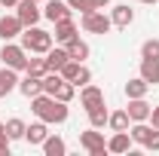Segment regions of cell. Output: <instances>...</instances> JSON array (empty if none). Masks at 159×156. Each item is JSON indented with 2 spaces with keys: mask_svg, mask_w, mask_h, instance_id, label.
I'll return each mask as SVG.
<instances>
[{
  "mask_svg": "<svg viewBox=\"0 0 159 156\" xmlns=\"http://www.w3.org/2000/svg\"><path fill=\"white\" fill-rule=\"evenodd\" d=\"M150 122L159 129V107H153V110H150Z\"/></svg>",
  "mask_w": 159,
  "mask_h": 156,
  "instance_id": "33",
  "label": "cell"
},
{
  "mask_svg": "<svg viewBox=\"0 0 159 156\" xmlns=\"http://www.w3.org/2000/svg\"><path fill=\"white\" fill-rule=\"evenodd\" d=\"M46 138H49V122H43V119L31 122V126L25 129V141H28V144H43Z\"/></svg>",
  "mask_w": 159,
  "mask_h": 156,
  "instance_id": "16",
  "label": "cell"
},
{
  "mask_svg": "<svg viewBox=\"0 0 159 156\" xmlns=\"http://www.w3.org/2000/svg\"><path fill=\"white\" fill-rule=\"evenodd\" d=\"M80 144H83V150L89 156H104L107 153V141L101 135V129H92V126H89V132H80Z\"/></svg>",
  "mask_w": 159,
  "mask_h": 156,
  "instance_id": "5",
  "label": "cell"
},
{
  "mask_svg": "<svg viewBox=\"0 0 159 156\" xmlns=\"http://www.w3.org/2000/svg\"><path fill=\"white\" fill-rule=\"evenodd\" d=\"M37 3H40V0H37Z\"/></svg>",
  "mask_w": 159,
  "mask_h": 156,
  "instance_id": "38",
  "label": "cell"
},
{
  "mask_svg": "<svg viewBox=\"0 0 159 156\" xmlns=\"http://www.w3.org/2000/svg\"><path fill=\"white\" fill-rule=\"evenodd\" d=\"M16 16L21 19L25 28H34L40 19H43V9H40L37 0H19V6H16Z\"/></svg>",
  "mask_w": 159,
  "mask_h": 156,
  "instance_id": "6",
  "label": "cell"
},
{
  "mask_svg": "<svg viewBox=\"0 0 159 156\" xmlns=\"http://www.w3.org/2000/svg\"><path fill=\"white\" fill-rule=\"evenodd\" d=\"M150 104H147V98H129V107H125V113L132 122H150Z\"/></svg>",
  "mask_w": 159,
  "mask_h": 156,
  "instance_id": "8",
  "label": "cell"
},
{
  "mask_svg": "<svg viewBox=\"0 0 159 156\" xmlns=\"http://www.w3.org/2000/svg\"><path fill=\"white\" fill-rule=\"evenodd\" d=\"M150 132H153V126H147V122H132V126H129L132 144H141V147H144V141L150 138Z\"/></svg>",
  "mask_w": 159,
  "mask_h": 156,
  "instance_id": "23",
  "label": "cell"
},
{
  "mask_svg": "<svg viewBox=\"0 0 159 156\" xmlns=\"http://www.w3.org/2000/svg\"><path fill=\"white\" fill-rule=\"evenodd\" d=\"M86 113H89V126H92V129H104V126H107V117H110V110H107L104 104L86 110Z\"/></svg>",
  "mask_w": 159,
  "mask_h": 156,
  "instance_id": "24",
  "label": "cell"
},
{
  "mask_svg": "<svg viewBox=\"0 0 159 156\" xmlns=\"http://www.w3.org/2000/svg\"><path fill=\"white\" fill-rule=\"evenodd\" d=\"M86 83H92V71L83 64V67H80V74H77V80H74V86H77V89H83Z\"/></svg>",
  "mask_w": 159,
  "mask_h": 156,
  "instance_id": "30",
  "label": "cell"
},
{
  "mask_svg": "<svg viewBox=\"0 0 159 156\" xmlns=\"http://www.w3.org/2000/svg\"><path fill=\"white\" fill-rule=\"evenodd\" d=\"M70 6H67V0H46V6H43V19H49L52 25L61 19H70Z\"/></svg>",
  "mask_w": 159,
  "mask_h": 156,
  "instance_id": "7",
  "label": "cell"
},
{
  "mask_svg": "<svg viewBox=\"0 0 159 156\" xmlns=\"http://www.w3.org/2000/svg\"><path fill=\"white\" fill-rule=\"evenodd\" d=\"M141 3H159V0H141Z\"/></svg>",
  "mask_w": 159,
  "mask_h": 156,
  "instance_id": "37",
  "label": "cell"
},
{
  "mask_svg": "<svg viewBox=\"0 0 159 156\" xmlns=\"http://www.w3.org/2000/svg\"><path fill=\"white\" fill-rule=\"evenodd\" d=\"M25 129H28V122L19 117L6 119V135H9V141H19V138H25Z\"/></svg>",
  "mask_w": 159,
  "mask_h": 156,
  "instance_id": "25",
  "label": "cell"
},
{
  "mask_svg": "<svg viewBox=\"0 0 159 156\" xmlns=\"http://www.w3.org/2000/svg\"><path fill=\"white\" fill-rule=\"evenodd\" d=\"M141 58H159V40L156 37L141 43Z\"/></svg>",
  "mask_w": 159,
  "mask_h": 156,
  "instance_id": "27",
  "label": "cell"
},
{
  "mask_svg": "<svg viewBox=\"0 0 159 156\" xmlns=\"http://www.w3.org/2000/svg\"><path fill=\"white\" fill-rule=\"evenodd\" d=\"M67 6H70V9H80V12L86 16V12L95 9V0H67Z\"/></svg>",
  "mask_w": 159,
  "mask_h": 156,
  "instance_id": "29",
  "label": "cell"
},
{
  "mask_svg": "<svg viewBox=\"0 0 159 156\" xmlns=\"http://www.w3.org/2000/svg\"><path fill=\"white\" fill-rule=\"evenodd\" d=\"M19 92L28 98V101H31L34 95H40V92H43V77H37V74H28V71H25V77L19 80Z\"/></svg>",
  "mask_w": 159,
  "mask_h": 156,
  "instance_id": "12",
  "label": "cell"
},
{
  "mask_svg": "<svg viewBox=\"0 0 159 156\" xmlns=\"http://www.w3.org/2000/svg\"><path fill=\"white\" fill-rule=\"evenodd\" d=\"M129 126H132V119L125 110H113L110 117H107V129L110 132H129Z\"/></svg>",
  "mask_w": 159,
  "mask_h": 156,
  "instance_id": "22",
  "label": "cell"
},
{
  "mask_svg": "<svg viewBox=\"0 0 159 156\" xmlns=\"http://www.w3.org/2000/svg\"><path fill=\"white\" fill-rule=\"evenodd\" d=\"M132 150V135L129 132H113L107 138V153H129Z\"/></svg>",
  "mask_w": 159,
  "mask_h": 156,
  "instance_id": "15",
  "label": "cell"
},
{
  "mask_svg": "<svg viewBox=\"0 0 159 156\" xmlns=\"http://www.w3.org/2000/svg\"><path fill=\"white\" fill-rule=\"evenodd\" d=\"M0 6H6V9H16V6H19V0H0Z\"/></svg>",
  "mask_w": 159,
  "mask_h": 156,
  "instance_id": "34",
  "label": "cell"
},
{
  "mask_svg": "<svg viewBox=\"0 0 159 156\" xmlns=\"http://www.w3.org/2000/svg\"><path fill=\"white\" fill-rule=\"evenodd\" d=\"M80 25H83V31L86 34H110V28H113V21H110V16L104 12V9H92V12H86L83 19H80Z\"/></svg>",
  "mask_w": 159,
  "mask_h": 156,
  "instance_id": "4",
  "label": "cell"
},
{
  "mask_svg": "<svg viewBox=\"0 0 159 156\" xmlns=\"http://www.w3.org/2000/svg\"><path fill=\"white\" fill-rule=\"evenodd\" d=\"M80 104H83L86 110H92V107H98V104H104V92H101L98 86L86 83V86L80 89Z\"/></svg>",
  "mask_w": 159,
  "mask_h": 156,
  "instance_id": "13",
  "label": "cell"
},
{
  "mask_svg": "<svg viewBox=\"0 0 159 156\" xmlns=\"http://www.w3.org/2000/svg\"><path fill=\"white\" fill-rule=\"evenodd\" d=\"M141 77L147 80L150 86H156L159 83V58H141Z\"/></svg>",
  "mask_w": 159,
  "mask_h": 156,
  "instance_id": "20",
  "label": "cell"
},
{
  "mask_svg": "<svg viewBox=\"0 0 159 156\" xmlns=\"http://www.w3.org/2000/svg\"><path fill=\"white\" fill-rule=\"evenodd\" d=\"M9 135H0V156H9Z\"/></svg>",
  "mask_w": 159,
  "mask_h": 156,
  "instance_id": "32",
  "label": "cell"
},
{
  "mask_svg": "<svg viewBox=\"0 0 159 156\" xmlns=\"http://www.w3.org/2000/svg\"><path fill=\"white\" fill-rule=\"evenodd\" d=\"M52 37H55V43H61V46H64V43H70L74 37H80L77 21H74V19H61V21H55V34H52Z\"/></svg>",
  "mask_w": 159,
  "mask_h": 156,
  "instance_id": "10",
  "label": "cell"
},
{
  "mask_svg": "<svg viewBox=\"0 0 159 156\" xmlns=\"http://www.w3.org/2000/svg\"><path fill=\"white\" fill-rule=\"evenodd\" d=\"M19 89V71H12V67H0V98H6L9 92H16Z\"/></svg>",
  "mask_w": 159,
  "mask_h": 156,
  "instance_id": "14",
  "label": "cell"
},
{
  "mask_svg": "<svg viewBox=\"0 0 159 156\" xmlns=\"http://www.w3.org/2000/svg\"><path fill=\"white\" fill-rule=\"evenodd\" d=\"M21 31H25V25H21L19 16H3V19H0V40H3V43L21 37Z\"/></svg>",
  "mask_w": 159,
  "mask_h": 156,
  "instance_id": "9",
  "label": "cell"
},
{
  "mask_svg": "<svg viewBox=\"0 0 159 156\" xmlns=\"http://www.w3.org/2000/svg\"><path fill=\"white\" fill-rule=\"evenodd\" d=\"M28 49L21 46V43H3V49H0V61L6 64V67H12V71H28Z\"/></svg>",
  "mask_w": 159,
  "mask_h": 156,
  "instance_id": "3",
  "label": "cell"
},
{
  "mask_svg": "<svg viewBox=\"0 0 159 156\" xmlns=\"http://www.w3.org/2000/svg\"><path fill=\"white\" fill-rule=\"evenodd\" d=\"M110 21H113V28H129L132 21H135V9L129 6V3H116L113 9H110Z\"/></svg>",
  "mask_w": 159,
  "mask_h": 156,
  "instance_id": "11",
  "label": "cell"
},
{
  "mask_svg": "<svg viewBox=\"0 0 159 156\" xmlns=\"http://www.w3.org/2000/svg\"><path fill=\"white\" fill-rule=\"evenodd\" d=\"M74 95H77V86H74V83H67V80H61V86L55 89V95H52V98H58V101H64V104H70Z\"/></svg>",
  "mask_w": 159,
  "mask_h": 156,
  "instance_id": "26",
  "label": "cell"
},
{
  "mask_svg": "<svg viewBox=\"0 0 159 156\" xmlns=\"http://www.w3.org/2000/svg\"><path fill=\"white\" fill-rule=\"evenodd\" d=\"M52 40H55V37H52L49 31L37 28V25L21 31V46H25L28 52H40V55H46V52L52 49Z\"/></svg>",
  "mask_w": 159,
  "mask_h": 156,
  "instance_id": "2",
  "label": "cell"
},
{
  "mask_svg": "<svg viewBox=\"0 0 159 156\" xmlns=\"http://www.w3.org/2000/svg\"><path fill=\"white\" fill-rule=\"evenodd\" d=\"M144 147H147V150H159V129H156V126H153V132H150V138L144 141Z\"/></svg>",
  "mask_w": 159,
  "mask_h": 156,
  "instance_id": "31",
  "label": "cell"
},
{
  "mask_svg": "<svg viewBox=\"0 0 159 156\" xmlns=\"http://www.w3.org/2000/svg\"><path fill=\"white\" fill-rule=\"evenodd\" d=\"M64 49H67V55H70L74 61H83V64H86L89 52H92V49H89V43H86V40H80V37H74L70 43H64Z\"/></svg>",
  "mask_w": 159,
  "mask_h": 156,
  "instance_id": "18",
  "label": "cell"
},
{
  "mask_svg": "<svg viewBox=\"0 0 159 156\" xmlns=\"http://www.w3.org/2000/svg\"><path fill=\"white\" fill-rule=\"evenodd\" d=\"M110 6V0H95V9H107Z\"/></svg>",
  "mask_w": 159,
  "mask_h": 156,
  "instance_id": "35",
  "label": "cell"
},
{
  "mask_svg": "<svg viewBox=\"0 0 159 156\" xmlns=\"http://www.w3.org/2000/svg\"><path fill=\"white\" fill-rule=\"evenodd\" d=\"M67 61H70V55H67V49H64V46H55V49H49V52H46V67H49V71H61Z\"/></svg>",
  "mask_w": 159,
  "mask_h": 156,
  "instance_id": "19",
  "label": "cell"
},
{
  "mask_svg": "<svg viewBox=\"0 0 159 156\" xmlns=\"http://www.w3.org/2000/svg\"><path fill=\"white\" fill-rule=\"evenodd\" d=\"M40 147H43L46 156H64V153H67V144H64V138H58V135H49Z\"/></svg>",
  "mask_w": 159,
  "mask_h": 156,
  "instance_id": "21",
  "label": "cell"
},
{
  "mask_svg": "<svg viewBox=\"0 0 159 156\" xmlns=\"http://www.w3.org/2000/svg\"><path fill=\"white\" fill-rule=\"evenodd\" d=\"M31 110H34V117L43 119V122H49V126H58V122H67V104L58 101V98L46 95V92H40V95L31 98Z\"/></svg>",
  "mask_w": 159,
  "mask_h": 156,
  "instance_id": "1",
  "label": "cell"
},
{
  "mask_svg": "<svg viewBox=\"0 0 159 156\" xmlns=\"http://www.w3.org/2000/svg\"><path fill=\"white\" fill-rule=\"evenodd\" d=\"M0 135H6V122H0Z\"/></svg>",
  "mask_w": 159,
  "mask_h": 156,
  "instance_id": "36",
  "label": "cell"
},
{
  "mask_svg": "<svg viewBox=\"0 0 159 156\" xmlns=\"http://www.w3.org/2000/svg\"><path fill=\"white\" fill-rule=\"evenodd\" d=\"M150 89H153V86H150V83L138 74V77H132L129 83H125V98H147V92H150Z\"/></svg>",
  "mask_w": 159,
  "mask_h": 156,
  "instance_id": "17",
  "label": "cell"
},
{
  "mask_svg": "<svg viewBox=\"0 0 159 156\" xmlns=\"http://www.w3.org/2000/svg\"><path fill=\"white\" fill-rule=\"evenodd\" d=\"M80 67H83V61H74V58H70V61H67V64L58 71V74L67 80V83H74V80H77V74H80Z\"/></svg>",
  "mask_w": 159,
  "mask_h": 156,
  "instance_id": "28",
  "label": "cell"
}]
</instances>
